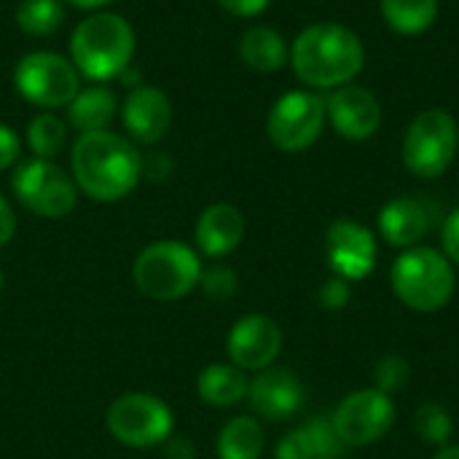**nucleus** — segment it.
I'll return each mask as SVG.
<instances>
[{"label":"nucleus","mask_w":459,"mask_h":459,"mask_svg":"<svg viewBox=\"0 0 459 459\" xmlns=\"http://www.w3.org/2000/svg\"><path fill=\"white\" fill-rule=\"evenodd\" d=\"M70 169L78 191L94 202L129 196L143 178V156L132 140L110 129L78 134L70 151Z\"/></svg>","instance_id":"obj_1"},{"label":"nucleus","mask_w":459,"mask_h":459,"mask_svg":"<svg viewBox=\"0 0 459 459\" xmlns=\"http://www.w3.org/2000/svg\"><path fill=\"white\" fill-rule=\"evenodd\" d=\"M366 62L360 38L344 24L317 22L299 32L290 48L296 75L312 89H339L350 83Z\"/></svg>","instance_id":"obj_2"},{"label":"nucleus","mask_w":459,"mask_h":459,"mask_svg":"<svg viewBox=\"0 0 459 459\" xmlns=\"http://www.w3.org/2000/svg\"><path fill=\"white\" fill-rule=\"evenodd\" d=\"M134 56L132 24L110 11H94L81 19L70 35V62L94 83L118 78Z\"/></svg>","instance_id":"obj_3"},{"label":"nucleus","mask_w":459,"mask_h":459,"mask_svg":"<svg viewBox=\"0 0 459 459\" xmlns=\"http://www.w3.org/2000/svg\"><path fill=\"white\" fill-rule=\"evenodd\" d=\"M390 285L403 307L420 315H433L452 301L457 274L444 253L433 247H409L395 258Z\"/></svg>","instance_id":"obj_4"},{"label":"nucleus","mask_w":459,"mask_h":459,"mask_svg":"<svg viewBox=\"0 0 459 459\" xmlns=\"http://www.w3.org/2000/svg\"><path fill=\"white\" fill-rule=\"evenodd\" d=\"M202 269L199 250L180 239H159L140 250L132 280L137 290L153 301H178L199 285Z\"/></svg>","instance_id":"obj_5"},{"label":"nucleus","mask_w":459,"mask_h":459,"mask_svg":"<svg viewBox=\"0 0 459 459\" xmlns=\"http://www.w3.org/2000/svg\"><path fill=\"white\" fill-rule=\"evenodd\" d=\"M108 433L129 449H151L169 441L175 428L172 409L151 393H124L105 414Z\"/></svg>","instance_id":"obj_6"},{"label":"nucleus","mask_w":459,"mask_h":459,"mask_svg":"<svg viewBox=\"0 0 459 459\" xmlns=\"http://www.w3.org/2000/svg\"><path fill=\"white\" fill-rule=\"evenodd\" d=\"M459 148L457 118L449 110L430 108L420 113L403 137V164L417 178H441Z\"/></svg>","instance_id":"obj_7"},{"label":"nucleus","mask_w":459,"mask_h":459,"mask_svg":"<svg viewBox=\"0 0 459 459\" xmlns=\"http://www.w3.org/2000/svg\"><path fill=\"white\" fill-rule=\"evenodd\" d=\"M13 89L40 110L67 108L81 91V73L56 51L24 54L13 67Z\"/></svg>","instance_id":"obj_8"},{"label":"nucleus","mask_w":459,"mask_h":459,"mask_svg":"<svg viewBox=\"0 0 459 459\" xmlns=\"http://www.w3.org/2000/svg\"><path fill=\"white\" fill-rule=\"evenodd\" d=\"M13 194L24 210L40 218H65L78 204V186L51 159H27L19 161L11 178Z\"/></svg>","instance_id":"obj_9"},{"label":"nucleus","mask_w":459,"mask_h":459,"mask_svg":"<svg viewBox=\"0 0 459 459\" xmlns=\"http://www.w3.org/2000/svg\"><path fill=\"white\" fill-rule=\"evenodd\" d=\"M325 100L312 91L282 94L266 118V134L274 148L285 153H301L312 148L325 126Z\"/></svg>","instance_id":"obj_10"},{"label":"nucleus","mask_w":459,"mask_h":459,"mask_svg":"<svg viewBox=\"0 0 459 459\" xmlns=\"http://www.w3.org/2000/svg\"><path fill=\"white\" fill-rule=\"evenodd\" d=\"M393 422L395 403L387 393L377 387L350 393L333 414V428L347 446H371L382 441L390 433Z\"/></svg>","instance_id":"obj_11"},{"label":"nucleus","mask_w":459,"mask_h":459,"mask_svg":"<svg viewBox=\"0 0 459 459\" xmlns=\"http://www.w3.org/2000/svg\"><path fill=\"white\" fill-rule=\"evenodd\" d=\"M325 258L336 277L347 282L366 280L379 258L377 237L371 229H366L358 221L350 218L333 221L325 231Z\"/></svg>","instance_id":"obj_12"},{"label":"nucleus","mask_w":459,"mask_h":459,"mask_svg":"<svg viewBox=\"0 0 459 459\" xmlns=\"http://www.w3.org/2000/svg\"><path fill=\"white\" fill-rule=\"evenodd\" d=\"M282 350V331L266 315H245L239 317L226 339V352L231 363L242 371H264L272 368Z\"/></svg>","instance_id":"obj_13"},{"label":"nucleus","mask_w":459,"mask_h":459,"mask_svg":"<svg viewBox=\"0 0 459 459\" xmlns=\"http://www.w3.org/2000/svg\"><path fill=\"white\" fill-rule=\"evenodd\" d=\"M126 134L140 145H156L172 126V102L159 86H134L118 105Z\"/></svg>","instance_id":"obj_14"},{"label":"nucleus","mask_w":459,"mask_h":459,"mask_svg":"<svg viewBox=\"0 0 459 459\" xmlns=\"http://www.w3.org/2000/svg\"><path fill=\"white\" fill-rule=\"evenodd\" d=\"M325 113L333 129L347 140H368L382 124V105L377 94L358 83L333 89V94L325 100Z\"/></svg>","instance_id":"obj_15"},{"label":"nucleus","mask_w":459,"mask_h":459,"mask_svg":"<svg viewBox=\"0 0 459 459\" xmlns=\"http://www.w3.org/2000/svg\"><path fill=\"white\" fill-rule=\"evenodd\" d=\"M247 401L266 422H285L304 406V385L288 368H264L247 387Z\"/></svg>","instance_id":"obj_16"},{"label":"nucleus","mask_w":459,"mask_h":459,"mask_svg":"<svg viewBox=\"0 0 459 459\" xmlns=\"http://www.w3.org/2000/svg\"><path fill=\"white\" fill-rule=\"evenodd\" d=\"M196 250L207 258L231 255L245 239V218L229 202H215L202 210L194 229Z\"/></svg>","instance_id":"obj_17"},{"label":"nucleus","mask_w":459,"mask_h":459,"mask_svg":"<svg viewBox=\"0 0 459 459\" xmlns=\"http://www.w3.org/2000/svg\"><path fill=\"white\" fill-rule=\"evenodd\" d=\"M430 229L428 207L414 196L390 199L379 212V234L387 245L409 250L414 247Z\"/></svg>","instance_id":"obj_18"},{"label":"nucleus","mask_w":459,"mask_h":459,"mask_svg":"<svg viewBox=\"0 0 459 459\" xmlns=\"http://www.w3.org/2000/svg\"><path fill=\"white\" fill-rule=\"evenodd\" d=\"M116 113H118L116 94L108 86L94 83V86L81 89L73 97V102L67 105V126H73L78 134L102 132V129H108V124L113 121Z\"/></svg>","instance_id":"obj_19"},{"label":"nucleus","mask_w":459,"mask_h":459,"mask_svg":"<svg viewBox=\"0 0 459 459\" xmlns=\"http://www.w3.org/2000/svg\"><path fill=\"white\" fill-rule=\"evenodd\" d=\"M247 377L234 363H210L196 377V393L207 406L229 409L247 398Z\"/></svg>","instance_id":"obj_20"},{"label":"nucleus","mask_w":459,"mask_h":459,"mask_svg":"<svg viewBox=\"0 0 459 459\" xmlns=\"http://www.w3.org/2000/svg\"><path fill=\"white\" fill-rule=\"evenodd\" d=\"M239 56L250 70L277 73L288 65V43L272 27H250L239 40Z\"/></svg>","instance_id":"obj_21"},{"label":"nucleus","mask_w":459,"mask_h":459,"mask_svg":"<svg viewBox=\"0 0 459 459\" xmlns=\"http://www.w3.org/2000/svg\"><path fill=\"white\" fill-rule=\"evenodd\" d=\"M218 459H258L264 452V428L253 417H234L218 433Z\"/></svg>","instance_id":"obj_22"},{"label":"nucleus","mask_w":459,"mask_h":459,"mask_svg":"<svg viewBox=\"0 0 459 459\" xmlns=\"http://www.w3.org/2000/svg\"><path fill=\"white\" fill-rule=\"evenodd\" d=\"M382 16L398 35H420L433 27L438 0H382Z\"/></svg>","instance_id":"obj_23"},{"label":"nucleus","mask_w":459,"mask_h":459,"mask_svg":"<svg viewBox=\"0 0 459 459\" xmlns=\"http://www.w3.org/2000/svg\"><path fill=\"white\" fill-rule=\"evenodd\" d=\"M67 121L54 110H40L27 126V145L35 159H56L67 145Z\"/></svg>","instance_id":"obj_24"},{"label":"nucleus","mask_w":459,"mask_h":459,"mask_svg":"<svg viewBox=\"0 0 459 459\" xmlns=\"http://www.w3.org/2000/svg\"><path fill=\"white\" fill-rule=\"evenodd\" d=\"M16 24L32 38L54 35L65 24V5L59 0H22L16 5Z\"/></svg>","instance_id":"obj_25"},{"label":"nucleus","mask_w":459,"mask_h":459,"mask_svg":"<svg viewBox=\"0 0 459 459\" xmlns=\"http://www.w3.org/2000/svg\"><path fill=\"white\" fill-rule=\"evenodd\" d=\"M301 436L309 446L312 459H342L347 452V444L342 441V436L333 428V420L328 417H312L309 422H304Z\"/></svg>","instance_id":"obj_26"},{"label":"nucleus","mask_w":459,"mask_h":459,"mask_svg":"<svg viewBox=\"0 0 459 459\" xmlns=\"http://www.w3.org/2000/svg\"><path fill=\"white\" fill-rule=\"evenodd\" d=\"M414 428L422 441L433 446H446L455 433V420L441 403H425L414 414Z\"/></svg>","instance_id":"obj_27"},{"label":"nucleus","mask_w":459,"mask_h":459,"mask_svg":"<svg viewBox=\"0 0 459 459\" xmlns=\"http://www.w3.org/2000/svg\"><path fill=\"white\" fill-rule=\"evenodd\" d=\"M210 301H229L237 296L239 290V280L234 274L231 266H223V264H215L210 269H202V277H199V285H196Z\"/></svg>","instance_id":"obj_28"},{"label":"nucleus","mask_w":459,"mask_h":459,"mask_svg":"<svg viewBox=\"0 0 459 459\" xmlns=\"http://www.w3.org/2000/svg\"><path fill=\"white\" fill-rule=\"evenodd\" d=\"M409 374H411L409 360L403 355L390 352V355H385L377 363V368H374V385H377V390H382V393L390 395V393L401 390L409 382Z\"/></svg>","instance_id":"obj_29"},{"label":"nucleus","mask_w":459,"mask_h":459,"mask_svg":"<svg viewBox=\"0 0 459 459\" xmlns=\"http://www.w3.org/2000/svg\"><path fill=\"white\" fill-rule=\"evenodd\" d=\"M352 299V290H350V282L342 280V277H331L328 282H323L320 288V304L323 309L328 312H342Z\"/></svg>","instance_id":"obj_30"},{"label":"nucleus","mask_w":459,"mask_h":459,"mask_svg":"<svg viewBox=\"0 0 459 459\" xmlns=\"http://www.w3.org/2000/svg\"><path fill=\"white\" fill-rule=\"evenodd\" d=\"M19 156H22V140H19V134L8 124H0V172L8 169V167H16L19 164Z\"/></svg>","instance_id":"obj_31"},{"label":"nucleus","mask_w":459,"mask_h":459,"mask_svg":"<svg viewBox=\"0 0 459 459\" xmlns=\"http://www.w3.org/2000/svg\"><path fill=\"white\" fill-rule=\"evenodd\" d=\"M441 245H444V255L459 266V207L444 221L441 229Z\"/></svg>","instance_id":"obj_32"},{"label":"nucleus","mask_w":459,"mask_h":459,"mask_svg":"<svg viewBox=\"0 0 459 459\" xmlns=\"http://www.w3.org/2000/svg\"><path fill=\"white\" fill-rule=\"evenodd\" d=\"M277 459H312L309 455V446L301 436V430H293L288 433L280 444H277V452H274Z\"/></svg>","instance_id":"obj_33"},{"label":"nucleus","mask_w":459,"mask_h":459,"mask_svg":"<svg viewBox=\"0 0 459 459\" xmlns=\"http://www.w3.org/2000/svg\"><path fill=\"white\" fill-rule=\"evenodd\" d=\"M226 13L231 16H239V19H250V16H258L269 8L272 0H215Z\"/></svg>","instance_id":"obj_34"},{"label":"nucleus","mask_w":459,"mask_h":459,"mask_svg":"<svg viewBox=\"0 0 459 459\" xmlns=\"http://www.w3.org/2000/svg\"><path fill=\"white\" fill-rule=\"evenodd\" d=\"M16 234V212L13 207L0 196V247L8 245Z\"/></svg>","instance_id":"obj_35"},{"label":"nucleus","mask_w":459,"mask_h":459,"mask_svg":"<svg viewBox=\"0 0 459 459\" xmlns=\"http://www.w3.org/2000/svg\"><path fill=\"white\" fill-rule=\"evenodd\" d=\"M169 444V441H167ZM167 457L169 459H194L196 457V452H194V446L186 441V438H172V444L167 446Z\"/></svg>","instance_id":"obj_36"},{"label":"nucleus","mask_w":459,"mask_h":459,"mask_svg":"<svg viewBox=\"0 0 459 459\" xmlns=\"http://www.w3.org/2000/svg\"><path fill=\"white\" fill-rule=\"evenodd\" d=\"M70 5L75 8H83V11H102L105 5H110L113 0H67Z\"/></svg>","instance_id":"obj_37"},{"label":"nucleus","mask_w":459,"mask_h":459,"mask_svg":"<svg viewBox=\"0 0 459 459\" xmlns=\"http://www.w3.org/2000/svg\"><path fill=\"white\" fill-rule=\"evenodd\" d=\"M433 459H459V446H441Z\"/></svg>","instance_id":"obj_38"},{"label":"nucleus","mask_w":459,"mask_h":459,"mask_svg":"<svg viewBox=\"0 0 459 459\" xmlns=\"http://www.w3.org/2000/svg\"><path fill=\"white\" fill-rule=\"evenodd\" d=\"M3 285H5V274H3V269H0V290H3Z\"/></svg>","instance_id":"obj_39"}]
</instances>
